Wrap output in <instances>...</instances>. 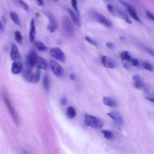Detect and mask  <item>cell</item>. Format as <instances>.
<instances>
[{"mask_svg": "<svg viewBox=\"0 0 154 154\" xmlns=\"http://www.w3.org/2000/svg\"><path fill=\"white\" fill-rule=\"evenodd\" d=\"M145 49L150 55L154 57V51L153 50L148 47H146Z\"/></svg>", "mask_w": 154, "mask_h": 154, "instance_id": "obj_33", "label": "cell"}, {"mask_svg": "<svg viewBox=\"0 0 154 154\" xmlns=\"http://www.w3.org/2000/svg\"><path fill=\"white\" fill-rule=\"evenodd\" d=\"M3 98L14 122L16 125H18L19 120L17 115L5 94H3Z\"/></svg>", "mask_w": 154, "mask_h": 154, "instance_id": "obj_8", "label": "cell"}, {"mask_svg": "<svg viewBox=\"0 0 154 154\" xmlns=\"http://www.w3.org/2000/svg\"><path fill=\"white\" fill-rule=\"evenodd\" d=\"M23 67L22 64L17 61H14L12 64L11 71L14 74L20 73L22 70Z\"/></svg>", "mask_w": 154, "mask_h": 154, "instance_id": "obj_15", "label": "cell"}, {"mask_svg": "<svg viewBox=\"0 0 154 154\" xmlns=\"http://www.w3.org/2000/svg\"><path fill=\"white\" fill-rule=\"evenodd\" d=\"M67 102L66 98L65 97H63L61 100V104L63 105H65L66 104Z\"/></svg>", "mask_w": 154, "mask_h": 154, "instance_id": "obj_38", "label": "cell"}, {"mask_svg": "<svg viewBox=\"0 0 154 154\" xmlns=\"http://www.w3.org/2000/svg\"><path fill=\"white\" fill-rule=\"evenodd\" d=\"M101 62L103 65L106 68L111 69L114 68L115 65L113 61L106 56L102 57Z\"/></svg>", "mask_w": 154, "mask_h": 154, "instance_id": "obj_13", "label": "cell"}, {"mask_svg": "<svg viewBox=\"0 0 154 154\" xmlns=\"http://www.w3.org/2000/svg\"><path fill=\"white\" fill-rule=\"evenodd\" d=\"M10 55L11 60L14 61H17L20 58L21 56L18 49L15 43L12 44Z\"/></svg>", "mask_w": 154, "mask_h": 154, "instance_id": "obj_11", "label": "cell"}, {"mask_svg": "<svg viewBox=\"0 0 154 154\" xmlns=\"http://www.w3.org/2000/svg\"><path fill=\"white\" fill-rule=\"evenodd\" d=\"M43 88L47 93L49 92L50 89V83L49 76L47 73L44 74L42 80Z\"/></svg>", "mask_w": 154, "mask_h": 154, "instance_id": "obj_18", "label": "cell"}, {"mask_svg": "<svg viewBox=\"0 0 154 154\" xmlns=\"http://www.w3.org/2000/svg\"><path fill=\"white\" fill-rule=\"evenodd\" d=\"M104 0L106 1H109V0Z\"/></svg>", "mask_w": 154, "mask_h": 154, "instance_id": "obj_47", "label": "cell"}, {"mask_svg": "<svg viewBox=\"0 0 154 154\" xmlns=\"http://www.w3.org/2000/svg\"><path fill=\"white\" fill-rule=\"evenodd\" d=\"M104 136L106 139L108 140L113 139L114 138V136L112 132L107 130H104L101 131Z\"/></svg>", "mask_w": 154, "mask_h": 154, "instance_id": "obj_22", "label": "cell"}, {"mask_svg": "<svg viewBox=\"0 0 154 154\" xmlns=\"http://www.w3.org/2000/svg\"><path fill=\"white\" fill-rule=\"evenodd\" d=\"M107 8L109 12L112 14L114 13V9L113 7L110 4H108Z\"/></svg>", "mask_w": 154, "mask_h": 154, "instance_id": "obj_34", "label": "cell"}, {"mask_svg": "<svg viewBox=\"0 0 154 154\" xmlns=\"http://www.w3.org/2000/svg\"><path fill=\"white\" fill-rule=\"evenodd\" d=\"M36 1L38 5L39 6H44V2L43 0H36Z\"/></svg>", "mask_w": 154, "mask_h": 154, "instance_id": "obj_39", "label": "cell"}, {"mask_svg": "<svg viewBox=\"0 0 154 154\" xmlns=\"http://www.w3.org/2000/svg\"><path fill=\"white\" fill-rule=\"evenodd\" d=\"M69 78L72 80H75L76 79V76L74 74L71 73L69 75Z\"/></svg>", "mask_w": 154, "mask_h": 154, "instance_id": "obj_40", "label": "cell"}, {"mask_svg": "<svg viewBox=\"0 0 154 154\" xmlns=\"http://www.w3.org/2000/svg\"><path fill=\"white\" fill-rule=\"evenodd\" d=\"M93 17L99 23L107 27L112 26V24L103 15L96 12L92 14Z\"/></svg>", "mask_w": 154, "mask_h": 154, "instance_id": "obj_10", "label": "cell"}, {"mask_svg": "<svg viewBox=\"0 0 154 154\" xmlns=\"http://www.w3.org/2000/svg\"><path fill=\"white\" fill-rule=\"evenodd\" d=\"M38 54L35 48H32L29 51L25 61V67L34 69L36 66V63L38 57Z\"/></svg>", "mask_w": 154, "mask_h": 154, "instance_id": "obj_2", "label": "cell"}, {"mask_svg": "<svg viewBox=\"0 0 154 154\" xmlns=\"http://www.w3.org/2000/svg\"><path fill=\"white\" fill-rule=\"evenodd\" d=\"M142 88L143 89L144 91L148 94L150 95V93L149 92V89L147 86L144 83L142 86Z\"/></svg>", "mask_w": 154, "mask_h": 154, "instance_id": "obj_32", "label": "cell"}, {"mask_svg": "<svg viewBox=\"0 0 154 154\" xmlns=\"http://www.w3.org/2000/svg\"></svg>", "mask_w": 154, "mask_h": 154, "instance_id": "obj_49", "label": "cell"}, {"mask_svg": "<svg viewBox=\"0 0 154 154\" xmlns=\"http://www.w3.org/2000/svg\"><path fill=\"white\" fill-rule=\"evenodd\" d=\"M43 12L49 20V23L47 27V30L51 33L54 32L58 27L57 23L56 18L50 12L46 11H43Z\"/></svg>", "mask_w": 154, "mask_h": 154, "instance_id": "obj_3", "label": "cell"}, {"mask_svg": "<svg viewBox=\"0 0 154 154\" xmlns=\"http://www.w3.org/2000/svg\"><path fill=\"white\" fill-rule=\"evenodd\" d=\"M5 29V27L2 24L1 22H0V30L1 32H3L4 31Z\"/></svg>", "mask_w": 154, "mask_h": 154, "instance_id": "obj_41", "label": "cell"}, {"mask_svg": "<svg viewBox=\"0 0 154 154\" xmlns=\"http://www.w3.org/2000/svg\"><path fill=\"white\" fill-rule=\"evenodd\" d=\"M51 57L63 63L66 61L65 56L61 49L58 47L52 48L50 51Z\"/></svg>", "mask_w": 154, "mask_h": 154, "instance_id": "obj_7", "label": "cell"}, {"mask_svg": "<svg viewBox=\"0 0 154 154\" xmlns=\"http://www.w3.org/2000/svg\"><path fill=\"white\" fill-rule=\"evenodd\" d=\"M102 101L104 104L107 106L115 107L117 106L116 100L111 97H104L103 98Z\"/></svg>", "mask_w": 154, "mask_h": 154, "instance_id": "obj_16", "label": "cell"}, {"mask_svg": "<svg viewBox=\"0 0 154 154\" xmlns=\"http://www.w3.org/2000/svg\"><path fill=\"white\" fill-rule=\"evenodd\" d=\"M146 15L148 17L154 21V15L149 11H146Z\"/></svg>", "mask_w": 154, "mask_h": 154, "instance_id": "obj_35", "label": "cell"}, {"mask_svg": "<svg viewBox=\"0 0 154 154\" xmlns=\"http://www.w3.org/2000/svg\"><path fill=\"white\" fill-rule=\"evenodd\" d=\"M67 11L73 23L78 27H80L81 23L78 16L72 10L68 9Z\"/></svg>", "mask_w": 154, "mask_h": 154, "instance_id": "obj_17", "label": "cell"}, {"mask_svg": "<svg viewBox=\"0 0 154 154\" xmlns=\"http://www.w3.org/2000/svg\"><path fill=\"white\" fill-rule=\"evenodd\" d=\"M2 22L4 24H5L7 22V19L6 17L2 15Z\"/></svg>", "mask_w": 154, "mask_h": 154, "instance_id": "obj_43", "label": "cell"}, {"mask_svg": "<svg viewBox=\"0 0 154 154\" xmlns=\"http://www.w3.org/2000/svg\"><path fill=\"white\" fill-rule=\"evenodd\" d=\"M119 1L127 9L130 15L133 18L137 21L141 22L134 9L130 4L123 0H119Z\"/></svg>", "mask_w": 154, "mask_h": 154, "instance_id": "obj_9", "label": "cell"}, {"mask_svg": "<svg viewBox=\"0 0 154 154\" xmlns=\"http://www.w3.org/2000/svg\"><path fill=\"white\" fill-rule=\"evenodd\" d=\"M118 12L125 20L129 24H132V21L128 15L125 12L121 10H119Z\"/></svg>", "mask_w": 154, "mask_h": 154, "instance_id": "obj_24", "label": "cell"}, {"mask_svg": "<svg viewBox=\"0 0 154 154\" xmlns=\"http://www.w3.org/2000/svg\"><path fill=\"white\" fill-rule=\"evenodd\" d=\"M19 4L26 11L29 12V6L28 4L23 0H17Z\"/></svg>", "mask_w": 154, "mask_h": 154, "instance_id": "obj_26", "label": "cell"}, {"mask_svg": "<svg viewBox=\"0 0 154 154\" xmlns=\"http://www.w3.org/2000/svg\"><path fill=\"white\" fill-rule=\"evenodd\" d=\"M132 79L134 81H137L141 79L140 75L138 74H136L132 76Z\"/></svg>", "mask_w": 154, "mask_h": 154, "instance_id": "obj_37", "label": "cell"}, {"mask_svg": "<svg viewBox=\"0 0 154 154\" xmlns=\"http://www.w3.org/2000/svg\"><path fill=\"white\" fill-rule=\"evenodd\" d=\"M36 15L37 17H39L40 16V14L38 13H36Z\"/></svg>", "mask_w": 154, "mask_h": 154, "instance_id": "obj_46", "label": "cell"}, {"mask_svg": "<svg viewBox=\"0 0 154 154\" xmlns=\"http://www.w3.org/2000/svg\"><path fill=\"white\" fill-rule=\"evenodd\" d=\"M122 59L123 60H127L130 61L131 59L129 52L127 51L122 52L121 54Z\"/></svg>", "mask_w": 154, "mask_h": 154, "instance_id": "obj_27", "label": "cell"}, {"mask_svg": "<svg viewBox=\"0 0 154 154\" xmlns=\"http://www.w3.org/2000/svg\"><path fill=\"white\" fill-rule=\"evenodd\" d=\"M62 23L63 28L69 36H72L74 33L73 24L69 17L66 15L64 16L62 19Z\"/></svg>", "mask_w": 154, "mask_h": 154, "instance_id": "obj_4", "label": "cell"}, {"mask_svg": "<svg viewBox=\"0 0 154 154\" xmlns=\"http://www.w3.org/2000/svg\"><path fill=\"white\" fill-rule=\"evenodd\" d=\"M36 66L39 69L45 70H48L49 68L48 63L46 60L39 56L38 59Z\"/></svg>", "mask_w": 154, "mask_h": 154, "instance_id": "obj_14", "label": "cell"}, {"mask_svg": "<svg viewBox=\"0 0 154 154\" xmlns=\"http://www.w3.org/2000/svg\"><path fill=\"white\" fill-rule=\"evenodd\" d=\"M106 45L109 48L112 49L114 48L115 46L112 43L107 42L106 43Z\"/></svg>", "mask_w": 154, "mask_h": 154, "instance_id": "obj_36", "label": "cell"}, {"mask_svg": "<svg viewBox=\"0 0 154 154\" xmlns=\"http://www.w3.org/2000/svg\"></svg>", "mask_w": 154, "mask_h": 154, "instance_id": "obj_48", "label": "cell"}, {"mask_svg": "<svg viewBox=\"0 0 154 154\" xmlns=\"http://www.w3.org/2000/svg\"><path fill=\"white\" fill-rule=\"evenodd\" d=\"M10 15L11 20L15 24L19 27H21V22L17 14L15 12L13 11L11 12Z\"/></svg>", "mask_w": 154, "mask_h": 154, "instance_id": "obj_20", "label": "cell"}, {"mask_svg": "<svg viewBox=\"0 0 154 154\" xmlns=\"http://www.w3.org/2000/svg\"><path fill=\"white\" fill-rule=\"evenodd\" d=\"M146 99L152 102H154V99L149 97H146Z\"/></svg>", "mask_w": 154, "mask_h": 154, "instance_id": "obj_44", "label": "cell"}, {"mask_svg": "<svg viewBox=\"0 0 154 154\" xmlns=\"http://www.w3.org/2000/svg\"><path fill=\"white\" fill-rule=\"evenodd\" d=\"M14 38L16 42L18 44H21L23 40V36L21 32L18 30L14 32Z\"/></svg>", "mask_w": 154, "mask_h": 154, "instance_id": "obj_23", "label": "cell"}, {"mask_svg": "<svg viewBox=\"0 0 154 154\" xmlns=\"http://www.w3.org/2000/svg\"><path fill=\"white\" fill-rule=\"evenodd\" d=\"M107 115L114 121L116 125L119 129H120L122 128L124 124V120L119 112L112 111L107 113Z\"/></svg>", "mask_w": 154, "mask_h": 154, "instance_id": "obj_6", "label": "cell"}, {"mask_svg": "<svg viewBox=\"0 0 154 154\" xmlns=\"http://www.w3.org/2000/svg\"><path fill=\"white\" fill-rule=\"evenodd\" d=\"M50 64L53 73L58 77H61L64 75V70L61 65L55 60H51Z\"/></svg>", "mask_w": 154, "mask_h": 154, "instance_id": "obj_5", "label": "cell"}, {"mask_svg": "<svg viewBox=\"0 0 154 154\" xmlns=\"http://www.w3.org/2000/svg\"><path fill=\"white\" fill-rule=\"evenodd\" d=\"M119 38L121 40H124L125 39L124 37L122 36H120Z\"/></svg>", "mask_w": 154, "mask_h": 154, "instance_id": "obj_45", "label": "cell"}, {"mask_svg": "<svg viewBox=\"0 0 154 154\" xmlns=\"http://www.w3.org/2000/svg\"><path fill=\"white\" fill-rule=\"evenodd\" d=\"M143 67L145 69L151 72H153V69L152 65L149 63L144 62L142 63Z\"/></svg>", "mask_w": 154, "mask_h": 154, "instance_id": "obj_29", "label": "cell"}, {"mask_svg": "<svg viewBox=\"0 0 154 154\" xmlns=\"http://www.w3.org/2000/svg\"><path fill=\"white\" fill-rule=\"evenodd\" d=\"M66 115L70 119L74 118L76 115V112L75 109L72 106L69 107L66 110Z\"/></svg>", "mask_w": 154, "mask_h": 154, "instance_id": "obj_21", "label": "cell"}, {"mask_svg": "<svg viewBox=\"0 0 154 154\" xmlns=\"http://www.w3.org/2000/svg\"><path fill=\"white\" fill-rule=\"evenodd\" d=\"M84 119L85 123L88 126L100 128L103 125V122L100 119L88 114H85Z\"/></svg>", "mask_w": 154, "mask_h": 154, "instance_id": "obj_1", "label": "cell"}, {"mask_svg": "<svg viewBox=\"0 0 154 154\" xmlns=\"http://www.w3.org/2000/svg\"><path fill=\"white\" fill-rule=\"evenodd\" d=\"M132 63V65L135 66H137L139 65L138 60L135 58H131L130 61Z\"/></svg>", "mask_w": 154, "mask_h": 154, "instance_id": "obj_31", "label": "cell"}, {"mask_svg": "<svg viewBox=\"0 0 154 154\" xmlns=\"http://www.w3.org/2000/svg\"><path fill=\"white\" fill-rule=\"evenodd\" d=\"M123 66L125 69H129L130 68L129 65L126 63H124Z\"/></svg>", "mask_w": 154, "mask_h": 154, "instance_id": "obj_42", "label": "cell"}, {"mask_svg": "<svg viewBox=\"0 0 154 154\" xmlns=\"http://www.w3.org/2000/svg\"><path fill=\"white\" fill-rule=\"evenodd\" d=\"M34 46L38 50L42 51H46L48 48L43 43L38 40H34L32 42Z\"/></svg>", "mask_w": 154, "mask_h": 154, "instance_id": "obj_19", "label": "cell"}, {"mask_svg": "<svg viewBox=\"0 0 154 154\" xmlns=\"http://www.w3.org/2000/svg\"><path fill=\"white\" fill-rule=\"evenodd\" d=\"M143 83L141 79L136 81H135L134 86L137 89H140L142 88V86Z\"/></svg>", "mask_w": 154, "mask_h": 154, "instance_id": "obj_30", "label": "cell"}, {"mask_svg": "<svg viewBox=\"0 0 154 154\" xmlns=\"http://www.w3.org/2000/svg\"><path fill=\"white\" fill-rule=\"evenodd\" d=\"M71 3L72 6L78 17H80V14L78 8V2L77 0H71Z\"/></svg>", "mask_w": 154, "mask_h": 154, "instance_id": "obj_25", "label": "cell"}, {"mask_svg": "<svg viewBox=\"0 0 154 154\" xmlns=\"http://www.w3.org/2000/svg\"><path fill=\"white\" fill-rule=\"evenodd\" d=\"M85 40L88 42L96 47H98L99 44L98 42L95 40L87 36H85Z\"/></svg>", "mask_w": 154, "mask_h": 154, "instance_id": "obj_28", "label": "cell"}, {"mask_svg": "<svg viewBox=\"0 0 154 154\" xmlns=\"http://www.w3.org/2000/svg\"><path fill=\"white\" fill-rule=\"evenodd\" d=\"M36 28L35 20L34 18L31 19L30 23V29L29 33L30 41L32 43L35 40L36 35Z\"/></svg>", "mask_w": 154, "mask_h": 154, "instance_id": "obj_12", "label": "cell"}]
</instances>
